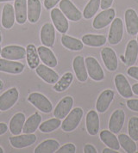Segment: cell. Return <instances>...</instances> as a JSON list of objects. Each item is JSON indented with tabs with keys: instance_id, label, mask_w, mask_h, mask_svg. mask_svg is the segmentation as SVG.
Wrapping results in <instances>:
<instances>
[{
	"instance_id": "obj_1",
	"label": "cell",
	"mask_w": 138,
	"mask_h": 153,
	"mask_svg": "<svg viewBox=\"0 0 138 153\" xmlns=\"http://www.w3.org/2000/svg\"><path fill=\"white\" fill-rule=\"evenodd\" d=\"M83 114L84 112L81 108H75L72 109L62 123V130L67 132L75 130L82 120Z\"/></svg>"
},
{
	"instance_id": "obj_2",
	"label": "cell",
	"mask_w": 138,
	"mask_h": 153,
	"mask_svg": "<svg viewBox=\"0 0 138 153\" xmlns=\"http://www.w3.org/2000/svg\"><path fill=\"white\" fill-rule=\"evenodd\" d=\"M28 101L37 109H39L43 113L48 114L53 110V105L51 102L41 93L38 92L31 93L28 97Z\"/></svg>"
},
{
	"instance_id": "obj_3",
	"label": "cell",
	"mask_w": 138,
	"mask_h": 153,
	"mask_svg": "<svg viewBox=\"0 0 138 153\" xmlns=\"http://www.w3.org/2000/svg\"><path fill=\"white\" fill-rule=\"evenodd\" d=\"M85 62L88 76L97 82L102 81L104 78V72L96 59L94 57H87L85 59Z\"/></svg>"
},
{
	"instance_id": "obj_4",
	"label": "cell",
	"mask_w": 138,
	"mask_h": 153,
	"mask_svg": "<svg viewBox=\"0 0 138 153\" xmlns=\"http://www.w3.org/2000/svg\"><path fill=\"white\" fill-rule=\"evenodd\" d=\"M115 10L112 8H109L104 10L102 12L97 15L96 17L92 22V27L95 29H102L107 27L115 19Z\"/></svg>"
},
{
	"instance_id": "obj_5",
	"label": "cell",
	"mask_w": 138,
	"mask_h": 153,
	"mask_svg": "<svg viewBox=\"0 0 138 153\" xmlns=\"http://www.w3.org/2000/svg\"><path fill=\"white\" fill-rule=\"evenodd\" d=\"M124 35V24L121 18H115L110 25L108 42L111 45H117L122 41Z\"/></svg>"
},
{
	"instance_id": "obj_6",
	"label": "cell",
	"mask_w": 138,
	"mask_h": 153,
	"mask_svg": "<svg viewBox=\"0 0 138 153\" xmlns=\"http://www.w3.org/2000/svg\"><path fill=\"white\" fill-rule=\"evenodd\" d=\"M60 10L70 21L78 22L82 17V13L70 0H61Z\"/></svg>"
},
{
	"instance_id": "obj_7",
	"label": "cell",
	"mask_w": 138,
	"mask_h": 153,
	"mask_svg": "<svg viewBox=\"0 0 138 153\" xmlns=\"http://www.w3.org/2000/svg\"><path fill=\"white\" fill-rule=\"evenodd\" d=\"M19 97L16 88H11L0 96V111H7L12 108Z\"/></svg>"
},
{
	"instance_id": "obj_8",
	"label": "cell",
	"mask_w": 138,
	"mask_h": 153,
	"mask_svg": "<svg viewBox=\"0 0 138 153\" xmlns=\"http://www.w3.org/2000/svg\"><path fill=\"white\" fill-rule=\"evenodd\" d=\"M1 56L9 60H20L26 57V49L20 46H6L2 49Z\"/></svg>"
},
{
	"instance_id": "obj_9",
	"label": "cell",
	"mask_w": 138,
	"mask_h": 153,
	"mask_svg": "<svg viewBox=\"0 0 138 153\" xmlns=\"http://www.w3.org/2000/svg\"><path fill=\"white\" fill-rule=\"evenodd\" d=\"M50 16L56 29L62 34H66L68 30L69 24L66 16L62 13V10L60 9L54 8L51 10Z\"/></svg>"
},
{
	"instance_id": "obj_10",
	"label": "cell",
	"mask_w": 138,
	"mask_h": 153,
	"mask_svg": "<svg viewBox=\"0 0 138 153\" xmlns=\"http://www.w3.org/2000/svg\"><path fill=\"white\" fill-rule=\"evenodd\" d=\"M73 105H74V98L72 97L68 96V97L62 98L59 102V103L57 104V106L55 107V109L54 111L55 117L60 119V120L66 118V116L72 110Z\"/></svg>"
},
{
	"instance_id": "obj_11",
	"label": "cell",
	"mask_w": 138,
	"mask_h": 153,
	"mask_svg": "<svg viewBox=\"0 0 138 153\" xmlns=\"http://www.w3.org/2000/svg\"><path fill=\"white\" fill-rule=\"evenodd\" d=\"M101 57L106 69L115 71L118 67V59L115 51L111 48H104L101 50Z\"/></svg>"
},
{
	"instance_id": "obj_12",
	"label": "cell",
	"mask_w": 138,
	"mask_h": 153,
	"mask_svg": "<svg viewBox=\"0 0 138 153\" xmlns=\"http://www.w3.org/2000/svg\"><path fill=\"white\" fill-rule=\"evenodd\" d=\"M36 141V136L33 133H25L23 135H15L10 138V143L16 149H22L24 147L32 146Z\"/></svg>"
},
{
	"instance_id": "obj_13",
	"label": "cell",
	"mask_w": 138,
	"mask_h": 153,
	"mask_svg": "<svg viewBox=\"0 0 138 153\" xmlns=\"http://www.w3.org/2000/svg\"><path fill=\"white\" fill-rule=\"evenodd\" d=\"M115 86L120 96L124 98H130L133 97V91L130 84L124 74H117L115 76Z\"/></svg>"
},
{
	"instance_id": "obj_14",
	"label": "cell",
	"mask_w": 138,
	"mask_h": 153,
	"mask_svg": "<svg viewBox=\"0 0 138 153\" xmlns=\"http://www.w3.org/2000/svg\"><path fill=\"white\" fill-rule=\"evenodd\" d=\"M125 121V113L123 109H117L112 113L109 120V130L113 133H118L122 130Z\"/></svg>"
},
{
	"instance_id": "obj_15",
	"label": "cell",
	"mask_w": 138,
	"mask_h": 153,
	"mask_svg": "<svg viewBox=\"0 0 138 153\" xmlns=\"http://www.w3.org/2000/svg\"><path fill=\"white\" fill-rule=\"evenodd\" d=\"M114 98V91L111 90H104L97 99L96 110L98 113H104L110 108V103Z\"/></svg>"
},
{
	"instance_id": "obj_16",
	"label": "cell",
	"mask_w": 138,
	"mask_h": 153,
	"mask_svg": "<svg viewBox=\"0 0 138 153\" xmlns=\"http://www.w3.org/2000/svg\"><path fill=\"white\" fill-rule=\"evenodd\" d=\"M125 24H126V30L129 35H137L138 33V16L135 10L128 9L125 11Z\"/></svg>"
},
{
	"instance_id": "obj_17",
	"label": "cell",
	"mask_w": 138,
	"mask_h": 153,
	"mask_svg": "<svg viewBox=\"0 0 138 153\" xmlns=\"http://www.w3.org/2000/svg\"><path fill=\"white\" fill-rule=\"evenodd\" d=\"M36 74L41 77L43 81L50 84H55L59 80V75L54 70L50 69V67L46 65H39L35 68Z\"/></svg>"
},
{
	"instance_id": "obj_18",
	"label": "cell",
	"mask_w": 138,
	"mask_h": 153,
	"mask_svg": "<svg viewBox=\"0 0 138 153\" xmlns=\"http://www.w3.org/2000/svg\"><path fill=\"white\" fill-rule=\"evenodd\" d=\"M41 43L48 48L54 46L55 41V27L52 23H45L41 29Z\"/></svg>"
},
{
	"instance_id": "obj_19",
	"label": "cell",
	"mask_w": 138,
	"mask_h": 153,
	"mask_svg": "<svg viewBox=\"0 0 138 153\" xmlns=\"http://www.w3.org/2000/svg\"><path fill=\"white\" fill-rule=\"evenodd\" d=\"M73 68L75 72L76 77L80 82H86L88 78V73L86 66L85 59L82 56H76L73 61Z\"/></svg>"
},
{
	"instance_id": "obj_20",
	"label": "cell",
	"mask_w": 138,
	"mask_h": 153,
	"mask_svg": "<svg viewBox=\"0 0 138 153\" xmlns=\"http://www.w3.org/2000/svg\"><path fill=\"white\" fill-rule=\"evenodd\" d=\"M138 55V43L136 40H131L128 42L126 46L124 62L127 66H132L137 59Z\"/></svg>"
},
{
	"instance_id": "obj_21",
	"label": "cell",
	"mask_w": 138,
	"mask_h": 153,
	"mask_svg": "<svg viewBox=\"0 0 138 153\" xmlns=\"http://www.w3.org/2000/svg\"><path fill=\"white\" fill-rule=\"evenodd\" d=\"M86 130L87 132L92 136H95L99 132V126H100V120L99 116L95 110H90L86 118Z\"/></svg>"
},
{
	"instance_id": "obj_22",
	"label": "cell",
	"mask_w": 138,
	"mask_h": 153,
	"mask_svg": "<svg viewBox=\"0 0 138 153\" xmlns=\"http://www.w3.org/2000/svg\"><path fill=\"white\" fill-rule=\"evenodd\" d=\"M24 70V65L20 62H16L13 60H9L5 59H0V71L10 73V74H19Z\"/></svg>"
},
{
	"instance_id": "obj_23",
	"label": "cell",
	"mask_w": 138,
	"mask_h": 153,
	"mask_svg": "<svg viewBox=\"0 0 138 153\" xmlns=\"http://www.w3.org/2000/svg\"><path fill=\"white\" fill-rule=\"evenodd\" d=\"M41 6L40 0H27V16L31 23L37 22L41 15Z\"/></svg>"
},
{
	"instance_id": "obj_24",
	"label": "cell",
	"mask_w": 138,
	"mask_h": 153,
	"mask_svg": "<svg viewBox=\"0 0 138 153\" xmlns=\"http://www.w3.org/2000/svg\"><path fill=\"white\" fill-rule=\"evenodd\" d=\"M37 52H38V54H39V57L41 59V61L47 66L50 67V68H54L57 65V64H58L57 59L54 54V53L50 49L48 48V47L41 46L37 48Z\"/></svg>"
},
{
	"instance_id": "obj_25",
	"label": "cell",
	"mask_w": 138,
	"mask_h": 153,
	"mask_svg": "<svg viewBox=\"0 0 138 153\" xmlns=\"http://www.w3.org/2000/svg\"><path fill=\"white\" fill-rule=\"evenodd\" d=\"M14 10L16 21L19 24H23L27 20V0H15Z\"/></svg>"
},
{
	"instance_id": "obj_26",
	"label": "cell",
	"mask_w": 138,
	"mask_h": 153,
	"mask_svg": "<svg viewBox=\"0 0 138 153\" xmlns=\"http://www.w3.org/2000/svg\"><path fill=\"white\" fill-rule=\"evenodd\" d=\"M99 138L101 139V141L103 142L104 145L110 147L111 149L115 150V151H119L120 150V143L118 138L115 136V133L110 132V130H103L101 131L99 134Z\"/></svg>"
},
{
	"instance_id": "obj_27",
	"label": "cell",
	"mask_w": 138,
	"mask_h": 153,
	"mask_svg": "<svg viewBox=\"0 0 138 153\" xmlns=\"http://www.w3.org/2000/svg\"><path fill=\"white\" fill-rule=\"evenodd\" d=\"M15 10L11 4H7L4 6L2 14V26L6 29H10L13 27L15 22Z\"/></svg>"
},
{
	"instance_id": "obj_28",
	"label": "cell",
	"mask_w": 138,
	"mask_h": 153,
	"mask_svg": "<svg viewBox=\"0 0 138 153\" xmlns=\"http://www.w3.org/2000/svg\"><path fill=\"white\" fill-rule=\"evenodd\" d=\"M82 42L88 46L92 48H99L104 46L107 42V37L104 35H92L88 34L85 35L82 37Z\"/></svg>"
},
{
	"instance_id": "obj_29",
	"label": "cell",
	"mask_w": 138,
	"mask_h": 153,
	"mask_svg": "<svg viewBox=\"0 0 138 153\" xmlns=\"http://www.w3.org/2000/svg\"><path fill=\"white\" fill-rule=\"evenodd\" d=\"M25 122V115L22 113H17L10 121V131L14 135H19L22 131Z\"/></svg>"
},
{
	"instance_id": "obj_30",
	"label": "cell",
	"mask_w": 138,
	"mask_h": 153,
	"mask_svg": "<svg viewBox=\"0 0 138 153\" xmlns=\"http://www.w3.org/2000/svg\"><path fill=\"white\" fill-rule=\"evenodd\" d=\"M60 148V144L55 139H47L41 142V144L34 149L35 153H53Z\"/></svg>"
},
{
	"instance_id": "obj_31",
	"label": "cell",
	"mask_w": 138,
	"mask_h": 153,
	"mask_svg": "<svg viewBox=\"0 0 138 153\" xmlns=\"http://www.w3.org/2000/svg\"><path fill=\"white\" fill-rule=\"evenodd\" d=\"M41 122V116L38 113H34L24 122L22 132L24 133H33L37 130Z\"/></svg>"
},
{
	"instance_id": "obj_32",
	"label": "cell",
	"mask_w": 138,
	"mask_h": 153,
	"mask_svg": "<svg viewBox=\"0 0 138 153\" xmlns=\"http://www.w3.org/2000/svg\"><path fill=\"white\" fill-rule=\"evenodd\" d=\"M26 58L28 66L31 69H35L40 63V57L37 49L33 44H28L26 48Z\"/></svg>"
},
{
	"instance_id": "obj_33",
	"label": "cell",
	"mask_w": 138,
	"mask_h": 153,
	"mask_svg": "<svg viewBox=\"0 0 138 153\" xmlns=\"http://www.w3.org/2000/svg\"><path fill=\"white\" fill-rule=\"evenodd\" d=\"M62 44L66 48L72 51H80L84 48V43L82 41H80L79 39L67 35H62Z\"/></svg>"
},
{
	"instance_id": "obj_34",
	"label": "cell",
	"mask_w": 138,
	"mask_h": 153,
	"mask_svg": "<svg viewBox=\"0 0 138 153\" xmlns=\"http://www.w3.org/2000/svg\"><path fill=\"white\" fill-rule=\"evenodd\" d=\"M74 81V75L71 72H66L54 85V90L57 92L67 91Z\"/></svg>"
},
{
	"instance_id": "obj_35",
	"label": "cell",
	"mask_w": 138,
	"mask_h": 153,
	"mask_svg": "<svg viewBox=\"0 0 138 153\" xmlns=\"http://www.w3.org/2000/svg\"><path fill=\"white\" fill-rule=\"evenodd\" d=\"M120 146H122V148L127 153H135L136 152V141L131 139L130 136L122 133L119 134V136L117 137Z\"/></svg>"
},
{
	"instance_id": "obj_36",
	"label": "cell",
	"mask_w": 138,
	"mask_h": 153,
	"mask_svg": "<svg viewBox=\"0 0 138 153\" xmlns=\"http://www.w3.org/2000/svg\"><path fill=\"white\" fill-rule=\"evenodd\" d=\"M100 2L101 0H90L84 9L83 16L86 19H91L94 16L100 8Z\"/></svg>"
},
{
	"instance_id": "obj_37",
	"label": "cell",
	"mask_w": 138,
	"mask_h": 153,
	"mask_svg": "<svg viewBox=\"0 0 138 153\" xmlns=\"http://www.w3.org/2000/svg\"><path fill=\"white\" fill-rule=\"evenodd\" d=\"M60 126H62L61 120L55 117V118L48 120L44 121L43 123L40 124L39 129L41 132L48 133V132H54L55 130L60 127Z\"/></svg>"
},
{
	"instance_id": "obj_38",
	"label": "cell",
	"mask_w": 138,
	"mask_h": 153,
	"mask_svg": "<svg viewBox=\"0 0 138 153\" xmlns=\"http://www.w3.org/2000/svg\"><path fill=\"white\" fill-rule=\"evenodd\" d=\"M129 136L135 141H138V117L132 116L128 124Z\"/></svg>"
},
{
	"instance_id": "obj_39",
	"label": "cell",
	"mask_w": 138,
	"mask_h": 153,
	"mask_svg": "<svg viewBox=\"0 0 138 153\" xmlns=\"http://www.w3.org/2000/svg\"><path fill=\"white\" fill-rule=\"evenodd\" d=\"M57 153H74L76 152V147L74 144L72 143H68L66 144L62 147H60L57 151Z\"/></svg>"
},
{
	"instance_id": "obj_40",
	"label": "cell",
	"mask_w": 138,
	"mask_h": 153,
	"mask_svg": "<svg viewBox=\"0 0 138 153\" xmlns=\"http://www.w3.org/2000/svg\"><path fill=\"white\" fill-rule=\"evenodd\" d=\"M126 105L131 111L138 112V99H129L126 102Z\"/></svg>"
},
{
	"instance_id": "obj_41",
	"label": "cell",
	"mask_w": 138,
	"mask_h": 153,
	"mask_svg": "<svg viewBox=\"0 0 138 153\" xmlns=\"http://www.w3.org/2000/svg\"><path fill=\"white\" fill-rule=\"evenodd\" d=\"M127 73L132 78H134V79L138 81V67H136V66H130L129 69L127 70Z\"/></svg>"
},
{
	"instance_id": "obj_42",
	"label": "cell",
	"mask_w": 138,
	"mask_h": 153,
	"mask_svg": "<svg viewBox=\"0 0 138 153\" xmlns=\"http://www.w3.org/2000/svg\"><path fill=\"white\" fill-rule=\"evenodd\" d=\"M61 0H44V6L47 10L53 9Z\"/></svg>"
},
{
	"instance_id": "obj_43",
	"label": "cell",
	"mask_w": 138,
	"mask_h": 153,
	"mask_svg": "<svg viewBox=\"0 0 138 153\" xmlns=\"http://www.w3.org/2000/svg\"><path fill=\"white\" fill-rule=\"evenodd\" d=\"M83 152L84 153H97L96 148L92 145L91 144H86V146H84V149H83Z\"/></svg>"
},
{
	"instance_id": "obj_44",
	"label": "cell",
	"mask_w": 138,
	"mask_h": 153,
	"mask_svg": "<svg viewBox=\"0 0 138 153\" xmlns=\"http://www.w3.org/2000/svg\"><path fill=\"white\" fill-rule=\"evenodd\" d=\"M114 0H101L100 2V7L102 10H106L111 7Z\"/></svg>"
},
{
	"instance_id": "obj_45",
	"label": "cell",
	"mask_w": 138,
	"mask_h": 153,
	"mask_svg": "<svg viewBox=\"0 0 138 153\" xmlns=\"http://www.w3.org/2000/svg\"><path fill=\"white\" fill-rule=\"evenodd\" d=\"M7 130H8V126H7L6 124L3 123V122L0 123V136L4 134L7 132Z\"/></svg>"
},
{
	"instance_id": "obj_46",
	"label": "cell",
	"mask_w": 138,
	"mask_h": 153,
	"mask_svg": "<svg viewBox=\"0 0 138 153\" xmlns=\"http://www.w3.org/2000/svg\"><path fill=\"white\" fill-rule=\"evenodd\" d=\"M103 153H117L118 152L117 151H115V150H113V149H111L110 147H107V148H105V149H104Z\"/></svg>"
},
{
	"instance_id": "obj_47",
	"label": "cell",
	"mask_w": 138,
	"mask_h": 153,
	"mask_svg": "<svg viewBox=\"0 0 138 153\" xmlns=\"http://www.w3.org/2000/svg\"><path fill=\"white\" fill-rule=\"evenodd\" d=\"M132 91H133V93H135L136 95L138 96V84H135L132 85Z\"/></svg>"
},
{
	"instance_id": "obj_48",
	"label": "cell",
	"mask_w": 138,
	"mask_h": 153,
	"mask_svg": "<svg viewBox=\"0 0 138 153\" xmlns=\"http://www.w3.org/2000/svg\"><path fill=\"white\" fill-rule=\"evenodd\" d=\"M3 88H4V83H3L2 80H0V91H1Z\"/></svg>"
},
{
	"instance_id": "obj_49",
	"label": "cell",
	"mask_w": 138,
	"mask_h": 153,
	"mask_svg": "<svg viewBox=\"0 0 138 153\" xmlns=\"http://www.w3.org/2000/svg\"><path fill=\"white\" fill-rule=\"evenodd\" d=\"M7 1H13V0H0V2H7Z\"/></svg>"
},
{
	"instance_id": "obj_50",
	"label": "cell",
	"mask_w": 138,
	"mask_h": 153,
	"mask_svg": "<svg viewBox=\"0 0 138 153\" xmlns=\"http://www.w3.org/2000/svg\"><path fill=\"white\" fill-rule=\"evenodd\" d=\"M3 152H4V151H3V149L0 147V153H3Z\"/></svg>"
},
{
	"instance_id": "obj_51",
	"label": "cell",
	"mask_w": 138,
	"mask_h": 153,
	"mask_svg": "<svg viewBox=\"0 0 138 153\" xmlns=\"http://www.w3.org/2000/svg\"><path fill=\"white\" fill-rule=\"evenodd\" d=\"M1 42H2V35L0 34V43H1Z\"/></svg>"
},
{
	"instance_id": "obj_52",
	"label": "cell",
	"mask_w": 138,
	"mask_h": 153,
	"mask_svg": "<svg viewBox=\"0 0 138 153\" xmlns=\"http://www.w3.org/2000/svg\"><path fill=\"white\" fill-rule=\"evenodd\" d=\"M1 51H2V49H1V48H0V55H1Z\"/></svg>"
},
{
	"instance_id": "obj_53",
	"label": "cell",
	"mask_w": 138,
	"mask_h": 153,
	"mask_svg": "<svg viewBox=\"0 0 138 153\" xmlns=\"http://www.w3.org/2000/svg\"><path fill=\"white\" fill-rule=\"evenodd\" d=\"M137 43H138V33H137Z\"/></svg>"
}]
</instances>
